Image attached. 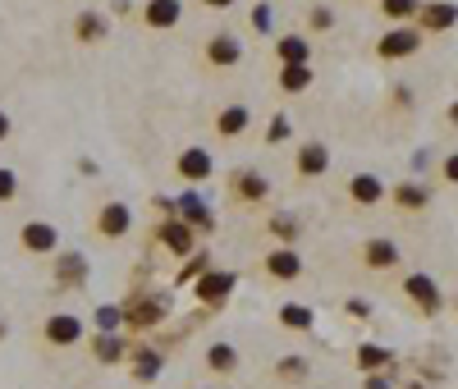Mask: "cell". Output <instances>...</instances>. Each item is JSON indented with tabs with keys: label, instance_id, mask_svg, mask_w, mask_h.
I'll return each mask as SVG.
<instances>
[{
	"label": "cell",
	"instance_id": "obj_1",
	"mask_svg": "<svg viewBox=\"0 0 458 389\" xmlns=\"http://www.w3.org/2000/svg\"><path fill=\"white\" fill-rule=\"evenodd\" d=\"M166 317V298H128V307L120 311V321H128L133 330H151Z\"/></svg>",
	"mask_w": 458,
	"mask_h": 389
},
{
	"label": "cell",
	"instance_id": "obj_2",
	"mask_svg": "<svg viewBox=\"0 0 458 389\" xmlns=\"http://www.w3.org/2000/svg\"><path fill=\"white\" fill-rule=\"evenodd\" d=\"M417 46H422V37L413 28H394V33H385L381 42H376V56H381V60H399V56H413Z\"/></svg>",
	"mask_w": 458,
	"mask_h": 389
},
{
	"label": "cell",
	"instance_id": "obj_3",
	"mask_svg": "<svg viewBox=\"0 0 458 389\" xmlns=\"http://www.w3.org/2000/svg\"><path fill=\"white\" fill-rule=\"evenodd\" d=\"M403 294H408L422 311H440V289H436V279H431V275H408V279H403Z\"/></svg>",
	"mask_w": 458,
	"mask_h": 389
},
{
	"label": "cell",
	"instance_id": "obj_4",
	"mask_svg": "<svg viewBox=\"0 0 458 389\" xmlns=\"http://www.w3.org/2000/svg\"><path fill=\"white\" fill-rule=\"evenodd\" d=\"M229 289H234V275H225V271L215 275V271H211V275H202V284H198V298H202L206 307H225V302H229Z\"/></svg>",
	"mask_w": 458,
	"mask_h": 389
},
{
	"label": "cell",
	"instance_id": "obj_5",
	"mask_svg": "<svg viewBox=\"0 0 458 389\" xmlns=\"http://www.w3.org/2000/svg\"><path fill=\"white\" fill-rule=\"evenodd\" d=\"M46 339L56 344V348L78 344V339H83V321H78V317H50L46 321Z\"/></svg>",
	"mask_w": 458,
	"mask_h": 389
},
{
	"label": "cell",
	"instance_id": "obj_6",
	"mask_svg": "<svg viewBox=\"0 0 458 389\" xmlns=\"http://www.w3.org/2000/svg\"><path fill=\"white\" fill-rule=\"evenodd\" d=\"M179 14H183V5H179V0H147V10H143L147 28H175V23H179Z\"/></svg>",
	"mask_w": 458,
	"mask_h": 389
},
{
	"label": "cell",
	"instance_id": "obj_7",
	"mask_svg": "<svg viewBox=\"0 0 458 389\" xmlns=\"http://www.w3.org/2000/svg\"><path fill=\"white\" fill-rule=\"evenodd\" d=\"M97 229L105 233V239H124L128 233V206H101V216H97Z\"/></svg>",
	"mask_w": 458,
	"mask_h": 389
},
{
	"label": "cell",
	"instance_id": "obj_8",
	"mask_svg": "<svg viewBox=\"0 0 458 389\" xmlns=\"http://www.w3.org/2000/svg\"><path fill=\"white\" fill-rule=\"evenodd\" d=\"M326 165H330V151L321 147V142H307V147L299 151V174H303V179L326 174Z\"/></svg>",
	"mask_w": 458,
	"mask_h": 389
},
{
	"label": "cell",
	"instance_id": "obj_9",
	"mask_svg": "<svg viewBox=\"0 0 458 389\" xmlns=\"http://www.w3.org/2000/svg\"><path fill=\"white\" fill-rule=\"evenodd\" d=\"M266 271H271L276 279H299V275H303V262H299L289 248H276L271 256H266Z\"/></svg>",
	"mask_w": 458,
	"mask_h": 389
},
{
	"label": "cell",
	"instance_id": "obj_10",
	"mask_svg": "<svg viewBox=\"0 0 458 389\" xmlns=\"http://www.w3.org/2000/svg\"><path fill=\"white\" fill-rule=\"evenodd\" d=\"M362 256H367L371 271H390V266L399 262V248H394L390 239H371V243L362 248Z\"/></svg>",
	"mask_w": 458,
	"mask_h": 389
},
{
	"label": "cell",
	"instance_id": "obj_11",
	"mask_svg": "<svg viewBox=\"0 0 458 389\" xmlns=\"http://www.w3.org/2000/svg\"><path fill=\"white\" fill-rule=\"evenodd\" d=\"M179 174L188 179V184H202V179L211 174V156H206V151H198V147H193V151H183V156H179Z\"/></svg>",
	"mask_w": 458,
	"mask_h": 389
},
{
	"label": "cell",
	"instance_id": "obj_12",
	"mask_svg": "<svg viewBox=\"0 0 458 389\" xmlns=\"http://www.w3.org/2000/svg\"><path fill=\"white\" fill-rule=\"evenodd\" d=\"M238 56H244V50H238V42L229 33H215L211 46H206V60L211 65H238Z\"/></svg>",
	"mask_w": 458,
	"mask_h": 389
},
{
	"label": "cell",
	"instance_id": "obj_13",
	"mask_svg": "<svg viewBox=\"0 0 458 389\" xmlns=\"http://www.w3.org/2000/svg\"><path fill=\"white\" fill-rule=\"evenodd\" d=\"M160 243H166L170 252H188V248H193V229H188L183 220H166V225H160Z\"/></svg>",
	"mask_w": 458,
	"mask_h": 389
},
{
	"label": "cell",
	"instance_id": "obj_14",
	"mask_svg": "<svg viewBox=\"0 0 458 389\" xmlns=\"http://www.w3.org/2000/svg\"><path fill=\"white\" fill-rule=\"evenodd\" d=\"M23 248H28V252H50V248H56V229L42 225V220L23 225Z\"/></svg>",
	"mask_w": 458,
	"mask_h": 389
},
{
	"label": "cell",
	"instance_id": "obj_15",
	"mask_svg": "<svg viewBox=\"0 0 458 389\" xmlns=\"http://www.w3.org/2000/svg\"><path fill=\"white\" fill-rule=\"evenodd\" d=\"M234 193L244 197V202H261V197H266V179L252 174V170H238V174H234Z\"/></svg>",
	"mask_w": 458,
	"mask_h": 389
},
{
	"label": "cell",
	"instance_id": "obj_16",
	"mask_svg": "<svg viewBox=\"0 0 458 389\" xmlns=\"http://www.w3.org/2000/svg\"><path fill=\"white\" fill-rule=\"evenodd\" d=\"M215 128H221V138H234V133H244V128H248V111H244V106H229V111H221V119H215Z\"/></svg>",
	"mask_w": 458,
	"mask_h": 389
},
{
	"label": "cell",
	"instance_id": "obj_17",
	"mask_svg": "<svg viewBox=\"0 0 458 389\" xmlns=\"http://www.w3.org/2000/svg\"><path fill=\"white\" fill-rule=\"evenodd\" d=\"M348 193H353V202H381V179H376V174H358L353 179V184H348Z\"/></svg>",
	"mask_w": 458,
	"mask_h": 389
},
{
	"label": "cell",
	"instance_id": "obj_18",
	"mask_svg": "<svg viewBox=\"0 0 458 389\" xmlns=\"http://www.w3.org/2000/svg\"><path fill=\"white\" fill-rule=\"evenodd\" d=\"M74 37L101 42V37H105V19H101V14H78V19H74Z\"/></svg>",
	"mask_w": 458,
	"mask_h": 389
},
{
	"label": "cell",
	"instance_id": "obj_19",
	"mask_svg": "<svg viewBox=\"0 0 458 389\" xmlns=\"http://www.w3.org/2000/svg\"><path fill=\"white\" fill-rule=\"evenodd\" d=\"M206 362H211V371H225V376L238 371V353H234L229 344H215V348L206 353Z\"/></svg>",
	"mask_w": 458,
	"mask_h": 389
},
{
	"label": "cell",
	"instance_id": "obj_20",
	"mask_svg": "<svg viewBox=\"0 0 458 389\" xmlns=\"http://www.w3.org/2000/svg\"><path fill=\"white\" fill-rule=\"evenodd\" d=\"M390 362H394V353H385V348H371V344L358 348V367L362 371H381V367H390Z\"/></svg>",
	"mask_w": 458,
	"mask_h": 389
},
{
	"label": "cell",
	"instance_id": "obj_21",
	"mask_svg": "<svg viewBox=\"0 0 458 389\" xmlns=\"http://www.w3.org/2000/svg\"><path fill=\"white\" fill-rule=\"evenodd\" d=\"M307 83H312L307 65H284V73H280V88H284V92H303Z\"/></svg>",
	"mask_w": 458,
	"mask_h": 389
},
{
	"label": "cell",
	"instance_id": "obj_22",
	"mask_svg": "<svg viewBox=\"0 0 458 389\" xmlns=\"http://www.w3.org/2000/svg\"><path fill=\"white\" fill-rule=\"evenodd\" d=\"M280 60L284 65H307V42L303 37H284L280 42Z\"/></svg>",
	"mask_w": 458,
	"mask_h": 389
},
{
	"label": "cell",
	"instance_id": "obj_23",
	"mask_svg": "<svg viewBox=\"0 0 458 389\" xmlns=\"http://www.w3.org/2000/svg\"><path fill=\"white\" fill-rule=\"evenodd\" d=\"M422 23H426V28H454V5H426Z\"/></svg>",
	"mask_w": 458,
	"mask_h": 389
},
{
	"label": "cell",
	"instance_id": "obj_24",
	"mask_svg": "<svg viewBox=\"0 0 458 389\" xmlns=\"http://www.w3.org/2000/svg\"><path fill=\"white\" fill-rule=\"evenodd\" d=\"M394 202L408 206V211H417V206H426V188H417V184H399V188H394Z\"/></svg>",
	"mask_w": 458,
	"mask_h": 389
},
{
	"label": "cell",
	"instance_id": "obj_25",
	"mask_svg": "<svg viewBox=\"0 0 458 389\" xmlns=\"http://www.w3.org/2000/svg\"><path fill=\"white\" fill-rule=\"evenodd\" d=\"M280 321H284V325H293V330H312V311L289 302V307H280Z\"/></svg>",
	"mask_w": 458,
	"mask_h": 389
},
{
	"label": "cell",
	"instance_id": "obj_26",
	"mask_svg": "<svg viewBox=\"0 0 458 389\" xmlns=\"http://www.w3.org/2000/svg\"><path fill=\"white\" fill-rule=\"evenodd\" d=\"M179 211L193 220V225H202V229H211V216H206V206L198 202V197H179Z\"/></svg>",
	"mask_w": 458,
	"mask_h": 389
},
{
	"label": "cell",
	"instance_id": "obj_27",
	"mask_svg": "<svg viewBox=\"0 0 458 389\" xmlns=\"http://www.w3.org/2000/svg\"><path fill=\"white\" fill-rule=\"evenodd\" d=\"M83 275H88V262H83V256H78V252H74V256H65V262H60V279H65V284H69V279L78 284Z\"/></svg>",
	"mask_w": 458,
	"mask_h": 389
},
{
	"label": "cell",
	"instance_id": "obj_28",
	"mask_svg": "<svg viewBox=\"0 0 458 389\" xmlns=\"http://www.w3.org/2000/svg\"><path fill=\"white\" fill-rule=\"evenodd\" d=\"M133 362H138V376H143V380H151V376L160 371V357H156V353H147V348L133 353Z\"/></svg>",
	"mask_w": 458,
	"mask_h": 389
},
{
	"label": "cell",
	"instance_id": "obj_29",
	"mask_svg": "<svg viewBox=\"0 0 458 389\" xmlns=\"http://www.w3.org/2000/svg\"><path fill=\"white\" fill-rule=\"evenodd\" d=\"M120 353H124V344L115 339V334H101V339H97V357H101V362H115Z\"/></svg>",
	"mask_w": 458,
	"mask_h": 389
},
{
	"label": "cell",
	"instance_id": "obj_30",
	"mask_svg": "<svg viewBox=\"0 0 458 389\" xmlns=\"http://www.w3.org/2000/svg\"><path fill=\"white\" fill-rule=\"evenodd\" d=\"M381 10H385L390 19H408V14L417 10V0H381Z\"/></svg>",
	"mask_w": 458,
	"mask_h": 389
},
{
	"label": "cell",
	"instance_id": "obj_31",
	"mask_svg": "<svg viewBox=\"0 0 458 389\" xmlns=\"http://www.w3.org/2000/svg\"><path fill=\"white\" fill-rule=\"evenodd\" d=\"M271 233H280V239H293V233H299V220H293V216H271Z\"/></svg>",
	"mask_w": 458,
	"mask_h": 389
},
{
	"label": "cell",
	"instance_id": "obj_32",
	"mask_svg": "<svg viewBox=\"0 0 458 389\" xmlns=\"http://www.w3.org/2000/svg\"><path fill=\"white\" fill-rule=\"evenodd\" d=\"M280 376H293V380L307 376V362H303V357H284V362H280Z\"/></svg>",
	"mask_w": 458,
	"mask_h": 389
},
{
	"label": "cell",
	"instance_id": "obj_33",
	"mask_svg": "<svg viewBox=\"0 0 458 389\" xmlns=\"http://www.w3.org/2000/svg\"><path fill=\"white\" fill-rule=\"evenodd\" d=\"M97 325H101L105 334H111V330L120 325V311H115V307H101V311H97Z\"/></svg>",
	"mask_w": 458,
	"mask_h": 389
},
{
	"label": "cell",
	"instance_id": "obj_34",
	"mask_svg": "<svg viewBox=\"0 0 458 389\" xmlns=\"http://www.w3.org/2000/svg\"><path fill=\"white\" fill-rule=\"evenodd\" d=\"M14 184H19V179H14V174H10V170H0V202H10V197H14V193H19V188H14Z\"/></svg>",
	"mask_w": 458,
	"mask_h": 389
},
{
	"label": "cell",
	"instance_id": "obj_35",
	"mask_svg": "<svg viewBox=\"0 0 458 389\" xmlns=\"http://www.w3.org/2000/svg\"><path fill=\"white\" fill-rule=\"evenodd\" d=\"M202 271H206V256H193V262L179 271V279H193V275H202Z\"/></svg>",
	"mask_w": 458,
	"mask_h": 389
},
{
	"label": "cell",
	"instance_id": "obj_36",
	"mask_svg": "<svg viewBox=\"0 0 458 389\" xmlns=\"http://www.w3.org/2000/svg\"><path fill=\"white\" fill-rule=\"evenodd\" d=\"M330 23H335L330 10H316V14H312V28H330Z\"/></svg>",
	"mask_w": 458,
	"mask_h": 389
},
{
	"label": "cell",
	"instance_id": "obj_37",
	"mask_svg": "<svg viewBox=\"0 0 458 389\" xmlns=\"http://www.w3.org/2000/svg\"><path fill=\"white\" fill-rule=\"evenodd\" d=\"M284 133H289V119H284V115H280V119H276V124H271V142H280V138H284Z\"/></svg>",
	"mask_w": 458,
	"mask_h": 389
},
{
	"label": "cell",
	"instance_id": "obj_38",
	"mask_svg": "<svg viewBox=\"0 0 458 389\" xmlns=\"http://www.w3.org/2000/svg\"><path fill=\"white\" fill-rule=\"evenodd\" d=\"M252 23H257V28H266V23H271V10L257 5V10H252Z\"/></svg>",
	"mask_w": 458,
	"mask_h": 389
},
{
	"label": "cell",
	"instance_id": "obj_39",
	"mask_svg": "<svg viewBox=\"0 0 458 389\" xmlns=\"http://www.w3.org/2000/svg\"><path fill=\"white\" fill-rule=\"evenodd\" d=\"M5 138H10V115L0 111V142H5Z\"/></svg>",
	"mask_w": 458,
	"mask_h": 389
},
{
	"label": "cell",
	"instance_id": "obj_40",
	"mask_svg": "<svg viewBox=\"0 0 458 389\" xmlns=\"http://www.w3.org/2000/svg\"><path fill=\"white\" fill-rule=\"evenodd\" d=\"M202 5H211V10H225V5H234V0H202Z\"/></svg>",
	"mask_w": 458,
	"mask_h": 389
},
{
	"label": "cell",
	"instance_id": "obj_41",
	"mask_svg": "<svg viewBox=\"0 0 458 389\" xmlns=\"http://www.w3.org/2000/svg\"><path fill=\"white\" fill-rule=\"evenodd\" d=\"M367 389H390V385H385L381 376H371V380H367Z\"/></svg>",
	"mask_w": 458,
	"mask_h": 389
},
{
	"label": "cell",
	"instance_id": "obj_42",
	"mask_svg": "<svg viewBox=\"0 0 458 389\" xmlns=\"http://www.w3.org/2000/svg\"><path fill=\"white\" fill-rule=\"evenodd\" d=\"M0 339H5V321H0Z\"/></svg>",
	"mask_w": 458,
	"mask_h": 389
}]
</instances>
